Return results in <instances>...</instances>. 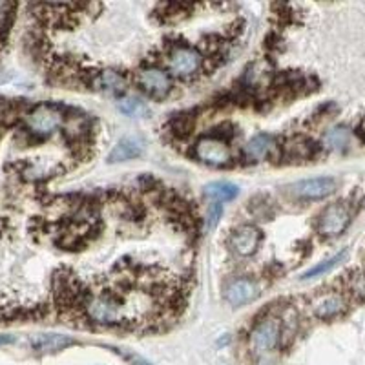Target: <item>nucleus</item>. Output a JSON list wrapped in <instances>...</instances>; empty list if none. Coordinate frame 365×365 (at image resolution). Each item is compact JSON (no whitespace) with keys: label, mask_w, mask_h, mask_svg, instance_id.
<instances>
[{"label":"nucleus","mask_w":365,"mask_h":365,"mask_svg":"<svg viewBox=\"0 0 365 365\" xmlns=\"http://www.w3.org/2000/svg\"><path fill=\"white\" fill-rule=\"evenodd\" d=\"M344 257H345V252L336 254V256H332L331 259H327V262H322V263H319V265H316V267H312V269H309L307 272L303 274L302 278L303 279H311V278H316V276H322V274H325V272H329V270H331V269H334V267H336L338 263H340L341 259H344Z\"/></svg>","instance_id":"6ab92c4d"},{"label":"nucleus","mask_w":365,"mask_h":365,"mask_svg":"<svg viewBox=\"0 0 365 365\" xmlns=\"http://www.w3.org/2000/svg\"><path fill=\"white\" fill-rule=\"evenodd\" d=\"M73 344L75 340H71L70 336H64V334H38L31 340V347L41 354L58 353V351H64Z\"/></svg>","instance_id":"ddd939ff"},{"label":"nucleus","mask_w":365,"mask_h":365,"mask_svg":"<svg viewBox=\"0 0 365 365\" xmlns=\"http://www.w3.org/2000/svg\"><path fill=\"white\" fill-rule=\"evenodd\" d=\"M282 338V324L278 318H265L250 332V345L257 354H269Z\"/></svg>","instance_id":"7ed1b4c3"},{"label":"nucleus","mask_w":365,"mask_h":365,"mask_svg":"<svg viewBox=\"0 0 365 365\" xmlns=\"http://www.w3.org/2000/svg\"><path fill=\"white\" fill-rule=\"evenodd\" d=\"M351 141V132L344 126H338V128H332L331 132H327V135L324 137V145L329 150H344L349 146Z\"/></svg>","instance_id":"a211bd4d"},{"label":"nucleus","mask_w":365,"mask_h":365,"mask_svg":"<svg viewBox=\"0 0 365 365\" xmlns=\"http://www.w3.org/2000/svg\"><path fill=\"white\" fill-rule=\"evenodd\" d=\"M28 128L41 135H50L51 132L63 126V113L55 106L50 104H38L37 108H34L26 117Z\"/></svg>","instance_id":"39448f33"},{"label":"nucleus","mask_w":365,"mask_h":365,"mask_svg":"<svg viewBox=\"0 0 365 365\" xmlns=\"http://www.w3.org/2000/svg\"><path fill=\"white\" fill-rule=\"evenodd\" d=\"M91 86L106 93H123L126 88V79L113 70H104L91 79Z\"/></svg>","instance_id":"4468645a"},{"label":"nucleus","mask_w":365,"mask_h":365,"mask_svg":"<svg viewBox=\"0 0 365 365\" xmlns=\"http://www.w3.org/2000/svg\"><path fill=\"white\" fill-rule=\"evenodd\" d=\"M347 303L340 294H322L312 302V312L319 319H331L345 312Z\"/></svg>","instance_id":"9b49d317"},{"label":"nucleus","mask_w":365,"mask_h":365,"mask_svg":"<svg viewBox=\"0 0 365 365\" xmlns=\"http://www.w3.org/2000/svg\"><path fill=\"white\" fill-rule=\"evenodd\" d=\"M351 223V212L345 205L341 203H332L322 212L318 221V230L322 236L334 237L340 236L345 228Z\"/></svg>","instance_id":"423d86ee"},{"label":"nucleus","mask_w":365,"mask_h":365,"mask_svg":"<svg viewBox=\"0 0 365 365\" xmlns=\"http://www.w3.org/2000/svg\"><path fill=\"white\" fill-rule=\"evenodd\" d=\"M361 132H364V135H365V123H364V126H361Z\"/></svg>","instance_id":"b1692460"},{"label":"nucleus","mask_w":365,"mask_h":365,"mask_svg":"<svg viewBox=\"0 0 365 365\" xmlns=\"http://www.w3.org/2000/svg\"><path fill=\"white\" fill-rule=\"evenodd\" d=\"M259 296V287L252 279H234L225 289V299L234 307H241Z\"/></svg>","instance_id":"9d476101"},{"label":"nucleus","mask_w":365,"mask_h":365,"mask_svg":"<svg viewBox=\"0 0 365 365\" xmlns=\"http://www.w3.org/2000/svg\"><path fill=\"white\" fill-rule=\"evenodd\" d=\"M292 195L302 197V200H322L327 197L336 190V179L332 178H312L303 179L289 187Z\"/></svg>","instance_id":"0eeeda50"},{"label":"nucleus","mask_w":365,"mask_h":365,"mask_svg":"<svg viewBox=\"0 0 365 365\" xmlns=\"http://www.w3.org/2000/svg\"><path fill=\"white\" fill-rule=\"evenodd\" d=\"M197 161L210 166H223L232 161V150L217 137H203L197 141L194 150Z\"/></svg>","instance_id":"20e7f679"},{"label":"nucleus","mask_w":365,"mask_h":365,"mask_svg":"<svg viewBox=\"0 0 365 365\" xmlns=\"http://www.w3.org/2000/svg\"><path fill=\"white\" fill-rule=\"evenodd\" d=\"M205 194H207L208 197H212V200L220 201V203L223 201L225 203V201H232L234 197L240 194V188H237L236 185H232V182L216 181L205 187Z\"/></svg>","instance_id":"dca6fc26"},{"label":"nucleus","mask_w":365,"mask_h":365,"mask_svg":"<svg viewBox=\"0 0 365 365\" xmlns=\"http://www.w3.org/2000/svg\"><path fill=\"white\" fill-rule=\"evenodd\" d=\"M15 341V338L9 336V334H0V345H8V344H13Z\"/></svg>","instance_id":"5701e85b"},{"label":"nucleus","mask_w":365,"mask_h":365,"mask_svg":"<svg viewBox=\"0 0 365 365\" xmlns=\"http://www.w3.org/2000/svg\"><path fill=\"white\" fill-rule=\"evenodd\" d=\"M312 152V145L307 141H294L287 146V155L291 159H307Z\"/></svg>","instance_id":"aec40b11"},{"label":"nucleus","mask_w":365,"mask_h":365,"mask_svg":"<svg viewBox=\"0 0 365 365\" xmlns=\"http://www.w3.org/2000/svg\"><path fill=\"white\" fill-rule=\"evenodd\" d=\"M351 292H353L356 298L365 299V272L356 274V276L351 279Z\"/></svg>","instance_id":"412c9836"},{"label":"nucleus","mask_w":365,"mask_h":365,"mask_svg":"<svg viewBox=\"0 0 365 365\" xmlns=\"http://www.w3.org/2000/svg\"><path fill=\"white\" fill-rule=\"evenodd\" d=\"M221 216H223V208H221L217 203L212 205V207L208 208V227L210 228L216 227Z\"/></svg>","instance_id":"4be33fe9"},{"label":"nucleus","mask_w":365,"mask_h":365,"mask_svg":"<svg viewBox=\"0 0 365 365\" xmlns=\"http://www.w3.org/2000/svg\"><path fill=\"white\" fill-rule=\"evenodd\" d=\"M274 139L270 135H265V133H262V135H256L254 139H250L249 145L245 146L247 150V155H249L250 159H254V161H262V159L269 158L270 152L274 150Z\"/></svg>","instance_id":"2eb2a0df"},{"label":"nucleus","mask_w":365,"mask_h":365,"mask_svg":"<svg viewBox=\"0 0 365 365\" xmlns=\"http://www.w3.org/2000/svg\"><path fill=\"white\" fill-rule=\"evenodd\" d=\"M168 70L175 77H192L203 66V55L194 48H187V46H179L174 48L168 55Z\"/></svg>","instance_id":"f03ea898"},{"label":"nucleus","mask_w":365,"mask_h":365,"mask_svg":"<svg viewBox=\"0 0 365 365\" xmlns=\"http://www.w3.org/2000/svg\"><path fill=\"white\" fill-rule=\"evenodd\" d=\"M145 150V141H143L139 135H128L123 137L119 143H117L115 148L112 150V154L108 155L110 163H125L130 159H135L143 154Z\"/></svg>","instance_id":"f8f14e48"},{"label":"nucleus","mask_w":365,"mask_h":365,"mask_svg":"<svg viewBox=\"0 0 365 365\" xmlns=\"http://www.w3.org/2000/svg\"><path fill=\"white\" fill-rule=\"evenodd\" d=\"M137 83L146 93L154 97L166 96L172 88L170 75H168V71L161 70V68H146V70H143L137 77Z\"/></svg>","instance_id":"1a4fd4ad"},{"label":"nucleus","mask_w":365,"mask_h":365,"mask_svg":"<svg viewBox=\"0 0 365 365\" xmlns=\"http://www.w3.org/2000/svg\"><path fill=\"white\" fill-rule=\"evenodd\" d=\"M88 318L99 325H120L126 319L125 305L112 294L91 296L84 303Z\"/></svg>","instance_id":"f257e3e1"},{"label":"nucleus","mask_w":365,"mask_h":365,"mask_svg":"<svg viewBox=\"0 0 365 365\" xmlns=\"http://www.w3.org/2000/svg\"><path fill=\"white\" fill-rule=\"evenodd\" d=\"M117 106L125 115L133 117V119H143V117L148 115V106L141 99H135V97H125V99L119 101Z\"/></svg>","instance_id":"f3484780"},{"label":"nucleus","mask_w":365,"mask_h":365,"mask_svg":"<svg viewBox=\"0 0 365 365\" xmlns=\"http://www.w3.org/2000/svg\"><path fill=\"white\" fill-rule=\"evenodd\" d=\"M262 243V232L252 225H243L230 237V249L241 257H249L256 254Z\"/></svg>","instance_id":"6e6552de"}]
</instances>
